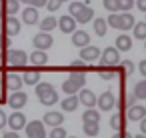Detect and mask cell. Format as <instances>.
I'll return each instance as SVG.
<instances>
[{"label":"cell","mask_w":146,"mask_h":138,"mask_svg":"<svg viewBox=\"0 0 146 138\" xmlns=\"http://www.w3.org/2000/svg\"><path fill=\"white\" fill-rule=\"evenodd\" d=\"M68 14H70L76 22H80V24H86V22L94 20V10H92L88 4H84V2H70Z\"/></svg>","instance_id":"cell-1"},{"label":"cell","mask_w":146,"mask_h":138,"mask_svg":"<svg viewBox=\"0 0 146 138\" xmlns=\"http://www.w3.org/2000/svg\"><path fill=\"white\" fill-rule=\"evenodd\" d=\"M36 96H38L40 104H44V106H54V104L58 102L56 88H54L50 82H40V84H36Z\"/></svg>","instance_id":"cell-2"},{"label":"cell","mask_w":146,"mask_h":138,"mask_svg":"<svg viewBox=\"0 0 146 138\" xmlns=\"http://www.w3.org/2000/svg\"><path fill=\"white\" fill-rule=\"evenodd\" d=\"M86 84V74H70L64 82H62V92L68 96H76Z\"/></svg>","instance_id":"cell-3"},{"label":"cell","mask_w":146,"mask_h":138,"mask_svg":"<svg viewBox=\"0 0 146 138\" xmlns=\"http://www.w3.org/2000/svg\"><path fill=\"white\" fill-rule=\"evenodd\" d=\"M4 62L8 66H26L28 62V54L24 50H14V48H8L4 52Z\"/></svg>","instance_id":"cell-4"},{"label":"cell","mask_w":146,"mask_h":138,"mask_svg":"<svg viewBox=\"0 0 146 138\" xmlns=\"http://www.w3.org/2000/svg\"><path fill=\"white\" fill-rule=\"evenodd\" d=\"M26 116L20 112V110H14L10 116H8V120H6V126H10V130L12 132H18V130H22V128H26Z\"/></svg>","instance_id":"cell-5"},{"label":"cell","mask_w":146,"mask_h":138,"mask_svg":"<svg viewBox=\"0 0 146 138\" xmlns=\"http://www.w3.org/2000/svg\"><path fill=\"white\" fill-rule=\"evenodd\" d=\"M102 66H116L120 62V52L116 50V46H108L102 50Z\"/></svg>","instance_id":"cell-6"},{"label":"cell","mask_w":146,"mask_h":138,"mask_svg":"<svg viewBox=\"0 0 146 138\" xmlns=\"http://www.w3.org/2000/svg\"><path fill=\"white\" fill-rule=\"evenodd\" d=\"M26 134L28 138H46V128L42 120H32L26 124Z\"/></svg>","instance_id":"cell-7"},{"label":"cell","mask_w":146,"mask_h":138,"mask_svg":"<svg viewBox=\"0 0 146 138\" xmlns=\"http://www.w3.org/2000/svg\"><path fill=\"white\" fill-rule=\"evenodd\" d=\"M32 44L36 46V50H42V52H46L52 44H54V38H52V34H46V32H38L34 38H32Z\"/></svg>","instance_id":"cell-8"},{"label":"cell","mask_w":146,"mask_h":138,"mask_svg":"<svg viewBox=\"0 0 146 138\" xmlns=\"http://www.w3.org/2000/svg\"><path fill=\"white\" fill-rule=\"evenodd\" d=\"M96 106H98V110H102V112L112 110V108L116 106V98H114V94H112L110 90L102 92V94L98 96V100H96Z\"/></svg>","instance_id":"cell-9"},{"label":"cell","mask_w":146,"mask_h":138,"mask_svg":"<svg viewBox=\"0 0 146 138\" xmlns=\"http://www.w3.org/2000/svg\"><path fill=\"white\" fill-rule=\"evenodd\" d=\"M8 106L12 108V110H20V108H24L26 106V102H28V94H24L22 90H18V92H12L10 96H8Z\"/></svg>","instance_id":"cell-10"},{"label":"cell","mask_w":146,"mask_h":138,"mask_svg":"<svg viewBox=\"0 0 146 138\" xmlns=\"http://www.w3.org/2000/svg\"><path fill=\"white\" fill-rule=\"evenodd\" d=\"M96 100H98V96H96L92 90H88V88H82V90L78 92V102H80L82 106H86V108H94V106H96Z\"/></svg>","instance_id":"cell-11"},{"label":"cell","mask_w":146,"mask_h":138,"mask_svg":"<svg viewBox=\"0 0 146 138\" xmlns=\"http://www.w3.org/2000/svg\"><path fill=\"white\" fill-rule=\"evenodd\" d=\"M44 126H52V128H56V126H62V122H64V114L62 112H58V110H48L46 114H44Z\"/></svg>","instance_id":"cell-12"},{"label":"cell","mask_w":146,"mask_h":138,"mask_svg":"<svg viewBox=\"0 0 146 138\" xmlns=\"http://www.w3.org/2000/svg\"><path fill=\"white\" fill-rule=\"evenodd\" d=\"M4 34L6 36H18L20 34V20L16 16L4 18Z\"/></svg>","instance_id":"cell-13"},{"label":"cell","mask_w":146,"mask_h":138,"mask_svg":"<svg viewBox=\"0 0 146 138\" xmlns=\"http://www.w3.org/2000/svg\"><path fill=\"white\" fill-rule=\"evenodd\" d=\"M100 48L98 46H86V48H82L80 50V60L86 64V62H94V60H98L100 58Z\"/></svg>","instance_id":"cell-14"},{"label":"cell","mask_w":146,"mask_h":138,"mask_svg":"<svg viewBox=\"0 0 146 138\" xmlns=\"http://www.w3.org/2000/svg\"><path fill=\"white\" fill-rule=\"evenodd\" d=\"M22 76H18V74H14V72H10V74H6L4 76V86L10 90V92H18L20 88H22Z\"/></svg>","instance_id":"cell-15"},{"label":"cell","mask_w":146,"mask_h":138,"mask_svg":"<svg viewBox=\"0 0 146 138\" xmlns=\"http://www.w3.org/2000/svg\"><path fill=\"white\" fill-rule=\"evenodd\" d=\"M126 116L132 122H140L142 118H146V108L142 104H132L130 108H126Z\"/></svg>","instance_id":"cell-16"},{"label":"cell","mask_w":146,"mask_h":138,"mask_svg":"<svg viewBox=\"0 0 146 138\" xmlns=\"http://www.w3.org/2000/svg\"><path fill=\"white\" fill-rule=\"evenodd\" d=\"M58 28H60L64 34H74V32H76V20H74L70 14H64V16L58 20Z\"/></svg>","instance_id":"cell-17"},{"label":"cell","mask_w":146,"mask_h":138,"mask_svg":"<svg viewBox=\"0 0 146 138\" xmlns=\"http://www.w3.org/2000/svg\"><path fill=\"white\" fill-rule=\"evenodd\" d=\"M72 44L76 46V48H86V46H90V36H88V32L86 30H76L74 34H72Z\"/></svg>","instance_id":"cell-18"},{"label":"cell","mask_w":146,"mask_h":138,"mask_svg":"<svg viewBox=\"0 0 146 138\" xmlns=\"http://www.w3.org/2000/svg\"><path fill=\"white\" fill-rule=\"evenodd\" d=\"M20 10V2L18 0H6L4 6H2V18H10Z\"/></svg>","instance_id":"cell-19"},{"label":"cell","mask_w":146,"mask_h":138,"mask_svg":"<svg viewBox=\"0 0 146 138\" xmlns=\"http://www.w3.org/2000/svg\"><path fill=\"white\" fill-rule=\"evenodd\" d=\"M22 22H24V24H28V26L36 24V22H38V10H36V8H32V6L24 8V10H22Z\"/></svg>","instance_id":"cell-20"},{"label":"cell","mask_w":146,"mask_h":138,"mask_svg":"<svg viewBox=\"0 0 146 138\" xmlns=\"http://www.w3.org/2000/svg\"><path fill=\"white\" fill-rule=\"evenodd\" d=\"M116 50L118 52H128L130 48H132V38L128 36V34H118L116 36Z\"/></svg>","instance_id":"cell-21"},{"label":"cell","mask_w":146,"mask_h":138,"mask_svg":"<svg viewBox=\"0 0 146 138\" xmlns=\"http://www.w3.org/2000/svg\"><path fill=\"white\" fill-rule=\"evenodd\" d=\"M28 60H30L34 66H46V64H48V54L42 52V50H34V52L28 56Z\"/></svg>","instance_id":"cell-22"},{"label":"cell","mask_w":146,"mask_h":138,"mask_svg":"<svg viewBox=\"0 0 146 138\" xmlns=\"http://www.w3.org/2000/svg\"><path fill=\"white\" fill-rule=\"evenodd\" d=\"M22 82L28 84V86L40 84V72H38V70H26V72L22 74Z\"/></svg>","instance_id":"cell-23"},{"label":"cell","mask_w":146,"mask_h":138,"mask_svg":"<svg viewBox=\"0 0 146 138\" xmlns=\"http://www.w3.org/2000/svg\"><path fill=\"white\" fill-rule=\"evenodd\" d=\"M78 96H66L62 102H60V106H62V110L64 112H74L76 108H78Z\"/></svg>","instance_id":"cell-24"},{"label":"cell","mask_w":146,"mask_h":138,"mask_svg":"<svg viewBox=\"0 0 146 138\" xmlns=\"http://www.w3.org/2000/svg\"><path fill=\"white\" fill-rule=\"evenodd\" d=\"M134 24H136L134 14H128V12L120 14V30H132V28H134Z\"/></svg>","instance_id":"cell-25"},{"label":"cell","mask_w":146,"mask_h":138,"mask_svg":"<svg viewBox=\"0 0 146 138\" xmlns=\"http://www.w3.org/2000/svg\"><path fill=\"white\" fill-rule=\"evenodd\" d=\"M56 26H58V20L54 16H46L44 20H40V30L46 34H50V30H54Z\"/></svg>","instance_id":"cell-26"},{"label":"cell","mask_w":146,"mask_h":138,"mask_svg":"<svg viewBox=\"0 0 146 138\" xmlns=\"http://www.w3.org/2000/svg\"><path fill=\"white\" fill-rule=\"evenodd\" d=\"M82 122H96V124H100V110L86 108L84 114H82Z\"/></svg>","instance_id":"cell-27"},{"label":"cell","mask_w":146,"mask_h":138,"mask_svg":"<svg viewBox=\"0 0 146 138\" xmlns=\"http://www.w3.org/2000/svg\"><path fill=\"white\" fill-rule=\"evenodd\" d=\"M110 128H114V130H118V132L124 130V116H122L120 112H116V114L110 116Z\"/></svg>","instance_id":"cell-28"},{"label":"cell","mask_w":146,"mask_h":138,"mask_svg":"<svg viewBox=\"0 0 146 138\" xmlns=\"http://www.w3.org/2000/svg\"><path fill=\"white\" fill-rule=\"evenodd\" d=\"M134 98H140V100H146V78L144 80H138L134 84Z\"/></svg>","instance_id":"cell-29"},{"label":"cell","mask_w":146,"mask_h":138,"mask_svg":"<svg viewBox=\"0 0 146 138\" xmlns=\"http://www.w3.org/2000/svg\"><path fill=\"white\" fill-rule=\"evenodd\" d=\"M84 134L88 136V138H96V134L100 132V124H96V122H84Z\"/></svg>","instance_id":"cell-30"},{"label":"cell","mask_w":146,"mask_h":138,"mask_svg":"<svg viewBox=\"0 0 146 138\" xmlns=\"http://www.w3.org/2000/svg\"><path fill=\"white\" fill-rule=\"evenodd\" d=\"M94 32H96L98 36H106V32H108V24H106L104 18H94Z\"/></svg>","instance_id":"cell-31"},{"label":"cell","mask_w":146,"mask_h":138,"mask_svg":"<svg viewBox=\"0 0 146 138\" xmlns=\"http://www.w3.org/2000/svg\"><path fill=\"white\" fill-rule=\"evenodd\" d=\"M98 74L104 80H112V78H116V68L114 66H100L98 68Z\"/></svg>","instance_id":"cell-32"},{"label":"cell","mask_w":146,"mask_h":138,"mask_svg":"<svg viewBox=\"0 0 146 138\" xmlns=\"http://www.w3.org/2000/svg\"><path fill=\"white\" fill-rule=\"evenodd\" d=\"M134 38L146 40V22H136L134 24Z\"/></svg>","instance_id":"cell-33"},{"label":"cell","mask_w":146,"mask_h":138,"mask_svg":"<svg viewBox=\"0 0 146 138\" xmlns=\"http://www.w3.org/2000/svg\"><path fill=\"white\" fill-rule=\"evenodd\" d=\"M86 72V64L82 60H76L70 64V74H84Z\"/></svg>","instance_id":"cell-34"},{"label":"cell","mask_w":146,"mask_h":138,"mask_svg":"<svg viewBox=\"0 0 146 138\" xmlns=\"http://www.w3.org/2000/svg\"><path fill=\"white\" fill-rule=\"evenodd\" d=\"M106 24L112 26V28H116V30H120V14H118V12H116V14H108Z\"/></svg>","instance_id":"cell-35"},{"label":"cell","mask_w":146,"mask_h":138,"mask_svg":"<svg viewBox=\"0 0 146 138\" xmlns=\"http://www.w3.org/2000/svg\"><path fill=\"white\" fill-rule=\"evenodd\" d=\"M48 138H68V134H66V130H64L62 126H56V128L50 130Z\"/></svg>","instance_id":"cell-36"},{"label":"cell","mask_w":146,"mask_h":138,"mask_svg":"<svg viewBox=\"0 0 146 138\" xmlns=\"http://www.w3.org/2000/svg\"><path fill=\"white\" fill-rule=\"evenodd\" d=\"M134 100H136V98H134V94H126V96H122V100L118 102V108H124V106H126V108H130V106L134 104Z\"/></svg>","instance_id":"cell-37"},{"label":"cell","mask_w":146,"mask_h":138,"mask_svg":"<svg viewBox=\"0 0 146 138\" xmlns=\"http://www.w3.org/2000/svg\"><path fill=\"white\" fill-rule=\"evenodd\" d=\"M18 2H24V4H28V6H32V8H42V6H46V2L48 0H18Z\"/></svg>","instance_id":"cell-38"},{"label":"cell","mask_w":146,"mask_h":138,"mask_svg":"<svg viewBox=\"0 0 146 138\" xmlns=\"http://www.w3.org/2000/svg\"><path fill=\"white\" fill-rule=\"evenodd\" d=\"M104 8L108 10V12H112V14H116L118 12V0H104Z\"/></svg>","instance_id":"cell-39"},{"label":"cell","mask_w":146,"mask_h":138,"mask_svg":"<svg viewBox=\"0 0 146 138\" xmlns=\"http://www.w3.org/2000/svg\"><path fill=\"white\" fill-rule=\"evenodd\" d=\"M132 6H134V0H118V10L122 12H128Z\"/></svg>","instance_id":"cell-40"},{"label":"cell","mask_w":146,"mask_h":138,"mask_svg":"<svg viewBox=\"0 0 146 138\" xmlns=\"http://www.w3.org/2000/svg\"><path fill=\"white\" fill-rule=\"evenodd\" d=\"M60 6H62V2H60V0H48V2H46V8H48L50 12H56Z\"/></svg>","instance_id":"cell-41"},{"label":"cell","mask_w":146,"mask_h":138,"mask_svg":"<svg viewBox=\"0 0 146 138\" xmlns=\"http://www.w3.org/2000/svg\"><path fill=\"white\" fill-rule=\"evenodd\" d=\"M6 46H10V40L4 32H0V48H6Z\"/></svg>","instance_id":"cell-42"},{"label":"cell","mask_w":146,"mask_h":138,"mask_svg":"<svg viewBox=\"0 0 146 138\" xmlns=\"http://www.w3.org/2000/svg\"><path fill=\"white\" fill-rule=\"evenodd\" d=\"M6 120H8L6 112H4V110H0V130H4V128H6Z\"/></svg>","instance_id":"cell-43"},{"label":"cell","mask_w":146,"mask_h":138,"mask_svg":"<svg viewBox=\"0 0 146 138\" xmlns=\"http://www.w3.org/2000/svg\"><path fill=\"white\" fill-rule=\"evenodd\" d=\"M122 66H124V74H130V72H132V68H134L132 60H124V62H122Z\"/></svg>","instance_id":"cell-44"},{"label":"cell","mask_w":146,"mask_h":138,"mask_svg":"<svg viewBox=\"0 0 146 138\" xmlns=\"http://www.w3.org/2000/svg\"><path fill=\"white\" fill-rule=\"evenodd\" d=\"M138 72L146 78V60H140V64H138Z\"/></svg>","instance_id":"cell-45"},{"label":"cell","mask_w":146,"mask_h":138,"mask_svg":"<svg viewBox=\"0 0 146 138\" xmlns=\"http://www.w3.org/2000/svg\"><path fill=\"white\" fill-rule=\"evenodd\" d=\"M136 8L142 10V12H146V0H136Z\"/></svg>","instance_id":"cell-46"},{"label":"cell","mask_w":146,"mask_h":138,"mask_svg":"<svg viewBox=\"0 0 146 138\" xmlns=\"http://www.w3.org/2000/svg\"><path fill=\"white\" fill-rule=\"evenodd\" d=\"M112 138H134V136H132V134H128V132H124V130H122V132H118V134H114V136H112Z\"/></svg>","instance_id":"cell-47"},{"label":"cell","mask_w":146,"mask_h":138,"mask_svg":"<svg viewBox=\"0 0 146 138\" xmlns=\"http://www.w3.org/2000/svg\"><path fill=\"white\" fill-rule=\"evenodd\" d=\"M2 138H20V136H18V132H12V130H10V132H4Z\"/></svg>","instance_id":"cell-48"},{"label":"cell","mask_w":146,"mask_h":138,"mask_svg":"<svg viewBox=\"0 0 146 138\" xmlns=\"http://www.w3.org/2000/svg\"><path fill=\"white\" fill-rule=\"evenodd\" d=\"M140 134H146V118L140 120Z\"/></svg>","instance_id":"cell-49"},{"label":"cell","mask_w":146,"mask_h":138,"mask_svg":"<svg viewBox=\"0 0 146 138\" xmlns=\"http://www.w3.org/2000/svg\"><path fill=\"white\" fill-rule=\"evenodd\" d=\"M4 2H6V0H0V16H2V6H4Z\"/></svg>","instance_id":"cell-50"},{"label":"cell","mask_w":146,"mask_h":138,"mask_svg":"<svg viewBox=\"0 0 146 138\" xmlns=\"http://www.w3.org/2000/svg\"><path fill=\"white\" fill-rule=\"evenodd\" d=\"M134 138H146V134H136Z\"/></svg>","instance_id":"cell-51"},{"label":"cell","mask_w":146,"mask_h":138,"mask_svg":"<svg viewBox=\"0 0 146 138\" xmlns=\"http://www.w3.org/2000/svg\"><path fill=\"white\" fill-rule=\"evenodd\" d=\"M60 2H68V0H60Z\"/></svg>","instance_id":"cell-52"},{"label":"cell","mask_w":146,"mask_h":138,"mask_svg":"<svg viewBox=\"0 0 146 138\" xmlns=\"http://www.w3.org/2000/svg\"><path fill=\"white\" fill-rule=\"evenodd\" d=\"M68 138H76V136H68Z\"/></svg>","instance_id":"cell-53"},{"label":"cell","mask_w":146,"mask_h":138,"mask_svg":"<svg viewBox=\"0 0 146 138\" xmlns=\"http://www.w3.org/2000/svg\"><path fill=\"white\" fill-rule=\"evenodd\" d=\"M144 48H146V40H144Z\"/></svg>","instance_id":"cell-54"},{"label":"cell","mask_w":146,"mask_h":138,"mask_svg":"<svg viewBox=\"0 0 146 138\" xmlns=\"http://www.w3.org/2000/svg\"><path fill=\"white\" fill-rule=\"evenodd\" d=\"M0 102H2V98H0Z\"/></svg>","instance_id":"cell-55"},{"label":"cell","mask_w":146,"mask_h":138,"mask_svg":"<svg viewBox=\"0 0 146 138\" xmlns=\"http://www.w3.org/2000/svg\"><path fill=\"white\" fill-rule=\"evenodd\" d=\"M144 22H146V20H144Z\"/></svg>","instance_id":"cell-56"}]
</instances>
